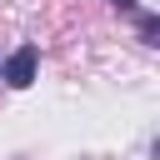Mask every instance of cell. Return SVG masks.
Segmentation results:
<instances>
[{
	"mask_svg": "<svg viewBox=\"0 0 160 160\" xmlns=\"http://www.w3.org/2000/svg\"><path fill=\"white\" fill-rule=\"evenodd\" d=\"M35 65H40V50H35V45H20V50L0 65V80L15 85V90H25V85L35 80Z\"/></svg>",
	"mask_w": 160,
	"mask_h": 160,
	"instance_id": "cell-1",
	"label": "cell"
},
{
	"mask_svg": "<svg viewBox=\"0 0 160 160\" xmlns=\"http://www.w3.org/2000/svg\"><path fill=\"white\" fill-rule=\"evenodd\" d=\"M155 30H160L155 15H140V40H145V45H155Z\"/></svg>",
	"mask_w": 160,
	"mask_h": 160,
	"instance_id": "cell-2",
	"label": "cell"
},
{
	"mask_svg": "<svg viewBox=\"0 0 160 160\" xmlns=\"http://www.w3.org/2000/svg\"><path fill=\"white\" fill-rule=\"evenodd\" d=\"M115 5H120V10H130V5H135V0H115Z\"/></svg>",
	"mask_w": 160,
	"mask_h": 160,
	"instance_id": "cell-3",
	"label": "cell"
}]
</instances>
